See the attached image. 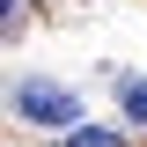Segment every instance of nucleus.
<instances>
[{"mask_svg": "<svg viewBox=\"0 0 147 147\" xmlns=\"http://www.w3.org/2000/svg\"><path fill=\"white\" fill-rule=\"evenodd\" d=\"M118 103H125L132 125H147V81H140V74H125V81H118Z\"/></svg>", "mask_w": 147, "mask_h": 147, "instance_id": "obj_2", "label": "nucleus"}, {"mask_svg": "<svg viewBox=\"0 0 147 147\" xmlns=\"http://www.w3.org/2000/svg\"><path fill=\"white\" fill-rule=\"evenodd\" d=\"M7 103H15V118H30V125H52V132H74L81 125V96L74 88H59V81H15V96H7Z\"/></svg>", "mask_w": 147, "mask_h": 147, "instance_id": "obj_1", "label": "nucleus"}, {"mask_svg": "<svg viewBox=\"0 0 147 147\" xmlns=\"http://www.w3.org/2000/svg\"><path fill=\"white\" fill-rule=\"evenodd\" d=\"M59 147H125V140H118V132H96V125H74Z\"/></svg>", "mask_w": 147, "mask_h": 147, "instance_id": "obj_3", "label": "nucleus"}]
</instances>
